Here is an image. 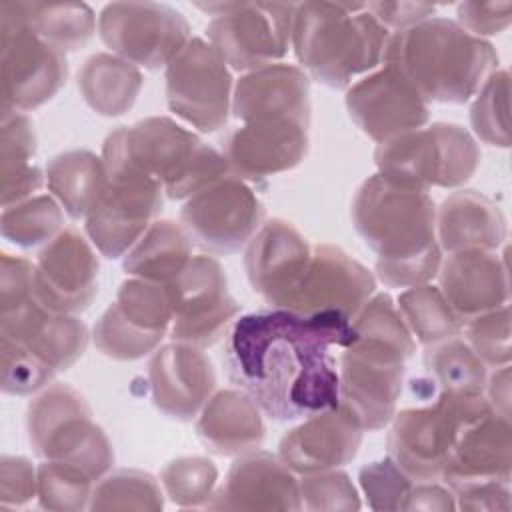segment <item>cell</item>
Returning <instances> with one entry per match:
<instances>
[{"label":"cell","instance_id":"13","mask_svg":"<svg viewBox=\"0 0 512 512\" xmlns=\"http://www.w3.org/2000/svg\"><path fill=\"white\" fill-rule=\"evenodd\" d=\"M168 288L172 296L174 338L212 344L222 332L226 334L238 306L226 292V278L216 260L206 256L188 260Z\"/></svg>","mask_w":512,"mask_h":512},{"label":"cell","instance_id":"2","mask_svg":"<svg viewBox=\"0 0 512 512\" xmlns=\"http://www.w3.org/2000/svg\"><path fill=\"white\" fill-rule=\"evenodd\" d=\"M354 220L364 242L378 252L376 268L386 284L406 286L434 276L440 252L426 188L382 172L364 182Z\"/></svg>","mask_w":512,"mask_h":512},{"label":"cell","instance_id":"11","mask_svg":"<svg viewBox=\"0 0 512 512\" xmlns=\"http://www.w3.org/2000/svg\"><path fill=\"white\" fill-rule=\"evenodd\" d=\"M172 322V296L168 284L154 280L124 282L118 300L108 308L96 328V342L114 358L146 354Z\"/></svg>","mask_w":512,"mask_h":512},{"label":"cell","instance_id":"5","mask_svg":"<svg viewBox=\"0 0 512 512\" xmlns=\"http://www.w3.org/2000/svg\"><path fill=\"white\" fill-rule=\"evenodd\" d=\"M362 4H302L294 14L298 60L324 84L342 88L374 68L386 48V30Z\"/></svg>","mask_w":512,"mask_h":512},{"label":"cell","instance_id":"22","mask_svg":"<svg viewBox=\"0 0 512 512\" xmlns=\"http://www.w3.org/2000/svg\"><path fill=\"white\" fill-rule=\"evenodd\" d=\"M258 406L244 394L226 390L212 398L198 422V436L216 454L254 450L264 438Z\"/></svg>","mask_w":512,"mask_h":512},{"label":"cell","instance_id":"21","mask_svg":"<svg viewBox=\"0 0 512 512\" xmlns=\"http://www.w3.org/2000/svg\"><path fill=\"white\" fill-rule=\"evenodd\" d=\"M228 162L240 174L260 178L294 166L306 150V126L296 122L246 124L228 138Z\"/></svg>","mask_w":512,"mask_h":512},{"label":"cell","instance_id":"15","mask_svg":"<svg viewBox=\"0 0 512 512\" xmlns=\"http://www.w3.org/2000/svg\"><path fill=\"white\" fill-rule=\"evenodd\" d=\"M346 104L356 124L374 140L406 134L428 118L424 98L390 64L350 88Z\"/></svg>","mask_w":512,"mask_h":512},{"label":"cell","instance_id":"28","mask_svg":"<svg viewBox=\"0 0 512 512\" xmlns=\"http://www.w3.org/2000/svg\"><path fill=\"white\" fill-rule=\"evenodd\" d=\"M80 80H82L80 86L88 104L100 114H108V116L122 114L126 108H130L140 88V74L128 62H122V60L114 72L112 82H108L110 74H108L106 54L92 56L86 62V68Z\"/></svg>","mask_w":512,"mask_h":512},{"label":"cell","instance_id":"30","mask_svg":"<svg viewBox=\"0 0 512 512\" xmlns=\"http://www.w3.org/2000/svg\"><path fill=\"white\" fill-rule=\"evenodd\" d=\"M508 74L498 72L488 78L472 108V124L476 134L494 144L508 146Z\"/></svg>","mask_w":512,"mask_h":512},{"label":"cell","instance_id":"16","mask_svg":"<svg viewBox=\"0 0 512 512\" xmlns=\"http://www.w3.org/2000/svg\"><path fill=\"white\" fill-rule=\"evenodd\" d=\"M56 242L40 254V264L34 274L38 300L50 310H80L86 308L94 294V278L98 262L94 260L84 238L68 228Z\"/></svg>","mask_w":512,"mask_h":512},{"label":"cell","instance_id":"8","mask_svg":"<svg viewBox=\"0 0 512 512\" xmlns=\"http://www.w3.org/2000/svg\"><path fill=\"white\" fill-rule=\"evenodd\" d=\"M210 24L212 46L236 70L264 68L288 48L296 6L292 4H234Z\"/></svg>","mask_w":512,"mask_h":512},{"label":"cell","instance_id":"3","mask_svg":"<svg viewBox=\"0 0 512 512\" xmlns=\"http://www.w3.org/2000/svg\"><path fill=\"white\" fill-rule=\"evenodd\" d=\"M384 58L422 98L442 102L468 100L498 62L488 42L442 18L394 34Z\"/></svg>","mask_w":512,"mask_h":512},{"label":"cell","instance_id":"17","mask_svg":"<svg viewBox=\"0 0 512 512\" xmlns=\"http://www.w3.org/2000/svg\"><path fill=\"white\" fill-rule=\"evenodd\" d=\"M234 114L246 124L308 122L306 76L286 64H270L244 76L236 86Z\"/></svg>","mask_w":512,"mask_h":512},{"label":"cell","instance_id":"34","mask_svg":"<svg viewBox=\"0 0 512 512\" xmlns=\"http://www.w3.org/2000/svg\"><path fill=\"white\" fill-rule=\"evenodd\" d=\"M360 480L362 486L366 490V494L376 500L382 498V502L378 504V508H392L390 500L400 496L410 494V484L408 478L404 476V472L394 464V462H376L372 466L362 468L360 472Z\"/></svg>","mask_w":512,"mask_h":512},{"label":"cell","instance_id":"18","mask_svg":"<svg viewBox=\"0 0 512 512\" xmlns=\"http://www.w3.org/2000/svg\"><path fill=\"white\" fill-rule=\"evenodd\" d=\"M360 444V426L338 404L308 416V422L280 442L282 462L298 472H318L354 458Z\"/></svg>","mask_w":512,"mask_h":512},{"label":"cell","instance_id":"23","mask_svg":"<svg viewBox=\"0 0 512 512\" xmlns=\"http://www.w3.org/2000/svg\"><path fill=\"white\" fill-rule=\"evenodd\" d=\"M504 232L500 210L472 190L450 196L440 210V240L446 250L494 248L502 242Z\"/></svg>","mask_w":512,"mask_h":512},{"label":"cell","instance_id":"6","mask_svg":"<svg viewBox=\"0 0 512 512\" xmlns=\"http://www.w3.org/2000/svg\"><path fill=\"white\" fill-rule=\"evenodd\" d=\"M486 410L490 408L478 396L446 392L434 406L400 412L390 434L394 464L418 480H434L442 474L462 430Z\"/></svg>","mask_w":512,"mask_h":512},{"label":"cell","instance_id":"14","mask_svg":"<svg viewBox=\"0 0 512 512\" xmlns=\"http://www.w3.org/2000/svg\"><path fill=\"white\" fill-rule=\"evenodd\" d=\"M260 218V202L234 178L204 186L182 210L190 238L214 252L238 250L258 228Z\"/></svg>","mask_w":512,"mask_h":512},{"label":"cell","instance_id":"27","mask_svg":"<svg viewBox=\"0 0 512 512\" xmlns=\"http://www.w3.org/2000/svg\"><path fill=\"white\" fill-rule=\"evenodd\" d=\"M424 364L430 372V380L450 394L478 396L484 388V362L470 346L454 340V336L428 348Z\"/></svg>","mask_w":512,"mask_h":512},{"label":"cell","instance_id":"12","mask_svg":"<svg viewBox=\"0 0 512 512\" xmlns=\"http://www.w3.org/2000/svg\"><path fill=\"white\" fill-rule=\"evenodd\" d=\"M100 36L118 54L158 68L184 48L188 24L164 4H110L100 14Z\"/></svg>","mask_w":512,"mask_h":512},{"label":"cell","instance_id":"4","mask_svg":"<svg viewBox=\"0 0 512 512\" xmlns=\"http://www.w3.org/2000/svg\"><path fill=\"white\" fill-rule=\"evenodd\" d=\"M104 156L106 172L138 174L158 186L164 178L170 198L198 192L226 170V158L166 118L116 130L106 140Z\"/></svg>","mask_w":512,"mask_h":512},{"label":"cell","instance_id":"26","mask_svg":"<svg viewBox=\"0 0 512 512\" xmlns=\"http://www.w3.org/2000/svg\"><path fill=\"white\" fill-rule=\"evenodd\" d=\"M18 16L48 44L60 50L82 46L94 32L86 4H12Z\"/></svg>","mask_w":512,"mask_h":512},{"label":"cell","instance_id":"24","mask_svg":"<svg viewBox=\"0 0 512 512\" xmlns=\"http://www.w3.org/2000/svg\"><path fill=\"white\" fill-rule=\"evenodd\" d=\"M48 180L72 218H82L98 204L106 184V166L88 152H70L54 158Z\"/></svg>","mask_w":512,"mask_h":512},{"label":"cell","instance_id":"29","mask_svg":"<svg viewBox=\"0 0 512 512\" xmlns=\"http://www.w3.org/2000/svg\"><path fill=\"white\" fill-rule=\"evenodd\" d=\"M400 310L412 332L424 344H436L458 334V316L450 310L444 296L432 286H414L400 296Z\"/></svg>","mask_w":512,"mask_h":512},{"label":"cell","instance_id":"9","mask_svg":"<svg viewBox=\"0 0 512 512\" xmlns=\"http://www.w3.org/2000/svg\"><path fill=\"white\" fill-rule=\"evenodd\" d=\"M224 64L214 46L194 38L168 66V106L202 132H212L226 120L230 74Z\"/></svg>","mask_w":512,"mask_h":512},{"label":"cell","instance_id":"20","mask_svg":"<svg viewBox=\"0 0 512 512\" xmlns=\"http://www.w3.org/2000/svg\"><path fill=\"white\" fill-rule=\"evenodd\" d=\"M156 406L176 418H192L212 392L216 380L210 360L194 348L164 346L150 362Z\"/></svg>","mask_w":512,"mask_h":512},{"label":"cell","instance_id":"31","mask_svg":"<svg viewBox=\"0 0 512 512\" xmlns=\"http://www.w3.org/2000/svg\"><path fill=\"white\" fill-rule=\"evenodd\" d=\"M164 484L168 494L178 504H196L210 496V488L216 480V468L204 458H182L172 462L164 470Z\"/></svg>","mask_w":512,"mask_h":512},{"label":"cell","instance_id":"1","mask_svg":"<svg viewBox=\"0 0 512 512\" xmlns=\"http://www.w3.org/2000/svg\"><path fill=\"white\" fill-rule=\"evenodd\" d=\"M354 340L352 318L340 310L270 306L232 320L222 360L240 392L272 420L288 422L338 406L340 372L330 348Z\"/></svg>","mask_w":512,"mask_h":512},{"label":"cell","instance_id":"25","mask_svg":"<svg viewBox=\"0 0 512 512\" xmlns=\"http://www.w3.org/2000/svg\"><path fill=\"white\" fill-rule=\"evenodd\" d=\"M188 262V238L174 222H156L146 236H142L138 248L126 258L124 270L148 280L166 284L174 280Z\"/></svg>","mask_w":512,"mask_h":512},{"label":"cell","instance_id":"10","mask_svg":"<svg viewBox=\"0 0 512 512\" xmlns=\"http://www.w3.org/2000/svg\"><path fill=\"white\" fill-rule=\"evenodd\" d=\"M14 10V6L10 4ZM16 12V10H14ZM2 72L4 108L38 106L50 98L66 78V58L60 48L42 38L18 16L2 12Z\"/></svg>","mask_w":512,"mask_h":512},{"label":"cell","instance_id":"33","mask_svg":"<svg viewBox=\"0 0 512 512\" xmlns=\"http://www.w3.org/2000/svg\"><path fill=\"white\" fill-rule=\"evenodd\" d=\"M60 210L58 206L42 196L36 198L34 202H26L22 206H16L14 210V224H4V228L14 226V230L6 232V238H12L16 244H36L44 236H50L58 226H60Z\"/></svg>","mask_w":512,"mask_h":512},{"label":"cell","instance_id":"32","mask_svg":"<svg viewBox=\"0 0 512 512\" xmlns=\"http://www.w3.org/2000/svg\"><path fill=\"white\" fill-rule=\"evenodd\" d=\"M468 338L476 356L482 362L504 364L510 358V328H508V304L500 310L480 314L468 324Z\"/></svg>","mask_w":512,"mask_h":512},{"label":"cell","instance_id":"7","mask_svg":"<svg viewBox=\"0 0 512 512\" xmlns=\"http://www.w3.org/2000/svg\"><path fill=\"white\" fill-rule=\"evenodd\" d=\"M478 162L472 138L454 124H434L424 132L384 140L376 164L384 174L424 184L454 186L466 180Z\"/></svg>","mask_w":512,"mask_h":512},{"label":"cell","instance_id":"19","mask_svg":"<svg viewBox=\"0 0 512 512\" xmlns=\"http://www.w3.org/2000/svg\"><path fill=\"white\" fill-rule=\"evenodd\" d=\"M442 296L450 310L464 318H476L506 306L508 276L506 266L494 254L470 250L452 254L442 268Z\"/></svg>","mask_w":512,"mask_h":512}]
</instances>
